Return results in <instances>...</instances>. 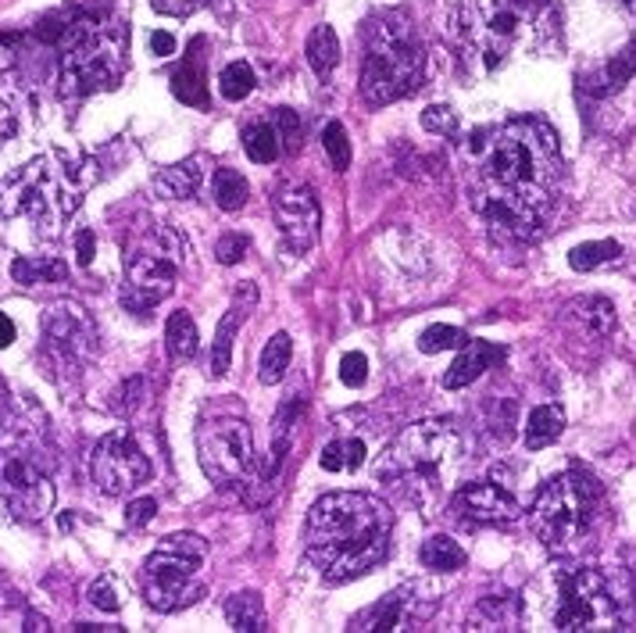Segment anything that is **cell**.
I'll return each mask as SVG.
<instances>
[{
  "mask_svg": "<svg viewBox=\"0 0 636 633\" xmlns=\"http://www.w3.org/2000/svg\"><path fill=\"white\" fill-rule=\"evenodd\" d=\"M472 204L500 237H537L554 212L561 186V151L551 126L511 119L476 129L465 143Z\"/></svg>",
  "mask_w": 636,
  "mask_h": 633,
  "instance_id": "cell-1",
  "label": "cell"
},
{
  "mask_svg": "<svg viewBox=\"0 0 636 633\" xmlns=\"http://www.w3.org/2000/svg\"><path fill=\"white\" fill-rule=\"evenodd\" d=\"M186 258V240L169 226H147L132 237L126 255V287L122 308L132 315H147L169 298L180 283V269Z\"/></svg>",
  "mask_w": 636,
  "mask_h": 633,
  "instance_id": "cell-9",
  "label": "cell"
},
{
  "mask_svg": "<svg viewBox=\"0 0 636 633\" xmlns=\"http://www.w3.org/2000/svg\"><path fill=\"white\" fill-rule=\"evenodd\" d=\"M97 183L94 161H72L57 151H47L22 169L0 175V218H29L40 237H62V229L76 208L83 204V194Z\"/></svg>",
  "mask_w": 636,
  "mask_h": 633,
  "instance_id": "cell-4",
  "label": "cell"
},
{
  "mask_svg": "<svg viewBox=\"0 0 636 633\" xmlns=\"http://www.w3.org/2000/svg\"><path fill=\"white\" fill-rule=\"evenodd\" d=\"M618 258H623V247H618L615 240H586V244L569 251V265L575 272H594V269H601V265L618 261Z\"/></svg>",
  "mask_w": 636,
  "mask_h": 633,
  "instance_id": "cell-35",
  "label": "cell"
},
{
  "mask_svg": "<svg viewBox=\"0 0 636 633\" xmlns=\"http://www.w3.org/2000/svg\"><path fill=\"white\" fill-rule=\"evenodd\" d=\"M43 355L57 376H79L97 355V326L76 301H57L43 315Z\"/></svg>",
  "mask_w": 636,
  "mask_h": 633,
  "instance_id": "cell-14",
  "label": "cell"
},
{
  "mask_svg": "<svg viewBox=\"0 0 636 633\" xmlns=\"http://www.w3.org/2000/svg\"><path fill=\"white\" fill-rule=\"evenodd\" d=\"M11 276L14 283L22 287H47V283H65L68 279V265L62 258H33V255H22L11 261Z\"/></svg>",
  "mask_w": 636,
  "mask_h": 633,
  "instance_id": "cell-22",
  "label": "cell"
},
{
  "mask_svg": "<svg viewBox=\"0 0 636 633\" xmlns=\"http://www.w3.org/2000/svg\"><path fill=\"white\" fill-rule=\"evenodd\" d=\"M451 512L468 523H515L522 515L508 483H497L494 476L457 487L451 494Z\"/></svg>",
  "mask_w": 636,
  "mask_h": 633,
  "instance_id": "cell-17",
  "label": "cell"
},
{
  "mask_svg": "<svg viewBox=\"0 0 636 633\" xmlns=\"http://www.w3.org/2000/svg\"><path fill=\"white\" fill-rule=\"evenodd\" d=\"M14 344V322L0 312V347H11Z\"/></svg>",
  "mask_w": 636,
  "mask_h": 633,
  "instance_id": "cell-52",
  "label": "cell"
},
{
  "mask_svg": "<svg viewBox=\"0 0 636 633\" xmlns=\"http://www.w3.org/2000/svg\"><path fill=\"white\" fill-rule=\"evenodd\" d=\"M339 448H344V469H351V473H354V469L365 462V440H358V437L339 440Z\"/></svg>",
  "mask_w": 636,
  "mask_h": 633,
  "instance_id": "cell-48",
  "label": "cell"
},
{
  "mask_svg": "<svg viewBox=\"0 0 636 633\" xmlns=\"http://www.w3.org/2000/svg\"><path fill=\"white\" fill-rule=\"evenodd\" d=\"M394 512L373 494H325L308 512V558L330 583L376 569L390 548Z\"/></svg>",
  "mask_w": 636,
  "mask_h": 633,
  "instance_id": "cell-2",
  "label": "cell"
},
{
  "mask_svg": "<svg viewBox=\"0 0 636 633\" xmlns=\"http://www.w3.org/2000/svg\"><path fill=\"white\" fill-rule=\"evenodd\" d=\"M226 620L240 633H258L265 630V601L258 591H236L226 601Z\"/></svg>",
  "mask_w": 636,
  "mask_h": 633,
  "instance_id": "cell-28",
  "label": "cell"
},
{
  "mask_svg": "<svg viewBox=\"0 0 636 633\" xmlns=\"http://www.w3.org/2000/svg\"><path fill=\"white\" fill-rule=\"evenodd\" d=\"M25 630H40V633H43V630H51V626H47V620H43V615L29 612V615H25Z\"/></svg>",
  "mask_w": 636,
  "mask_h": 633,
  "instance_id": "cell-53",
  "label": "cell"
},
{
  "mask_svg": "<svg viewBox=\"0 0 636 633\" xmlns=\"http://www.w3.org/2000/svg\"><path fill=\"white\" fill-rule=\"evenodd\" d=\"M601 515V491L583 473H561L537 494L529 512L532 534L554 555H569L590 537Z\"/></svg>",
  "mask_w": 636,
  "mask_h": 633,
  "instance_id": "cell-8",
  "label": "cell"
},
{
  "mask_svg": "<svg viewBox=\"0 0 636 633\" xmlns=\"http://www.w3.org/2000/svg\"><path fill=\"white\" fill-rule=\"evenodd\" d=\"M290 416H293V408L287 405L283 411H279V419H276V444H272V469L279 465V459L287 454V448H290Z\"/></svg>",
  "mask_w": 636,
  "mask_h": 633,
  "instance_id": "cell-46",
  "label": "cell"
},
{
  "mask_svg": "<svg viewBox=\"0 0 636 633\" xmlns=\"http://www.w3.org/2000/svg\"><path fill=\"white\" fill-rule=\"evenodd\" d=\"M276 223L279 233L293 255H308L319 244V226H322V208L315 194L308 186H287L276 194Z\"/></svg>",
  "mask_w": 636,
  "mask_h": 633,
  "instance_id": "cell-16",
  "label": "cell"
},
{
  "mask_svg": "<svg viewBox=\"0 0 636 633\" xmlns=\"http://www.w3.org/2000/svg\"><path fill=\"white\" fill-rule=\"evenodd\" d=\"M569 315L580 322L586 336L604 341V336L615 333V304L608 298H580L569 304Z\"/></svg>",
  "mask_w": 636,
  "mask_h": 633,
  "instance_id": "cell-23",
  "label": "cell"
},
{
  "mask_svg": "<svg viewBox=\"0 0 636 633\" xmlns=\"http://www.w3.org/2000/svg\"><path fill=\"white\" fill-rule=\"evenodd\" d=\"M561 430H565V411H561L558 405L532 408L529 419H526V448L540 451L547 444H554V440L561 437Z\"/></svg>",
  "mask_w": 636,
  "mask_h": 633,
  "instance_id": "cell-25",
  "label": "cell"
},
{
  "mask_svg": "<svg viewBox=\"0 0 636 633\" xmlns=\"http://www.w3.org/2000/svg\"><path fill=\"white\" fill-rule=\"evenodd\" d=\"M158 515V502L154 497H137V502H129V508H126V526L129 529H140V526H147Z\"/></svg>",
  "mask_w": 636,
  "mask_h": 633,
  "instance_id": "cell-45",
  "label": "cell"
},
{
  "mask_svg": "<svg viewBox=\"0 0 636 633\" xmlns=\"http://www.w3.org/2000/svg\"><path fill=\"white\" fill-rule=\"evenodd\" d=\"M201 183H204V158L194 154L186 161H175L169 169H161L151 186H154V194L165 201H186L197 194Z\"/></svg>",
  "mask_w": 636,
  "mask_h": 633,
  "instance_id": "cell-20",
  "label": "cell"
},
{
  "mask_svg": "<svg viewBox=\"0 0 636 633\" xmlns=\"http://www.w3.org/2000/svg\"><path fill=\"white\" fill-rule=\"evenodd\" d=\"M497 358H500V347L486 344V341H472V336H468V344L462 347V355H457L451 369L443 373V387H448V390L468 387V383H476Z\"/></svg>",
  "mask_w": 636,
  "mask_h": 633,
  "instance_id": "cell-19",
  "label": "cell"
},
{
  "mask_svg": "<svg viewBox=\"0 0 636 633\" xmlns=\"http://www.w3.org/2000/svg\"><path fill=\"white\" fill-rule=\"evenodd\" d=\"M204 4H208V0H151V8L158 14H172V19H186V14H194Z\"/></svg>",
  "mask_w": 636,
  "mask_h": 633,
  "instance_id": "cell-47",
  "label": "cell"
},
{
  "mask_svg": "<svg viewBox=\"0 0 636 633\" xmlns=\"http://www.w3.org/2000/svg\"><path fill=\"white\" fill-rule=\"evenodd\" d=\"M276 129H279V140H283V147H290V151H298L301 147V119L293 108H279L276 111Z\"/></svg>",
  "mask_w": 636,
  "mask_h": 633,
  "instance_id": "cell-42",
  "label": "cell"
},
{
  "mask_svg": "<svg viewBox=\"0 0 636 633\" xmlns=\"http://www.w3.org/2000/svg\"><path fill=\"white\" fill-rule=\"evenodd\" d=\"M94 251H97L94 229H79V233H76V258H79V265H90V261H94Z\"/></svg>",
  "mask_w": 636,
  "mask_h": 633,
  "instance_id": "cell-50",
  "label": "cell"
},
{
  "mask_svg": "<svg viewBox=\"0 0 636 633\" xmlns=\"http://www.w3.org/2000/svg\"><path fill=\"white\" fill-rule=\"evenodd\" d=\"M543 620L551 630H618V605L597 569H558L543 580Z\"/></svg>",
  "mask_w": 636,
  "mask_h": 633,
  "instance_id": "cell-11",
  "label": "cell"
},
{
  "mask_svg": "<svg viewBox=\"0 0 636 633\" xmlns=\"http://www.w3.org/2000/svg\"><path fill=\"white\" fill-rule=\"evenodd\" d=\"M212 197H215V204L222 212H240L247 204V197H250V186L236 169H218L212 175Z\"/></svg>",
  "mask_w": 636,
  "mask_h": 633,
  "instance_id": "cell-33",
  "label": "cell"
},
{
  "mask_svg": "<svg viewBox=\"0 0 636 633\" xmlns=\"http://www.w3.org/2000/svg\"><path fill=\"white\" fill-rule=\"evenodd\" d=\"M465 437L448 419H422L397 433L376 459V480L401 491L422 515L451 502L457 476L465 473Z\"/></svg>",
  "mask_w": 636,
  "mask_h": 633,
  "instance_id": "cell-3",
  "label": "cell"
},
{
  "mask_svg": "<svg viewBox=\"0 0 636 633\" xmlns=\"http://www.w3.org/2000/svg\"><path fill=\"white\" fill-rule=\"evenodd\" d=\"M258 301V290L255 283H244L240 293H236V301L226 315H222L218 330H215V344H212V376H226L229 365H233V344H236V333H240V326L247 322V312L255 308Z\"/></svg>",
  "mask_w": 636,
  "mask_h": 633,
  "instance_id": "cell-18",
  "label": "cell"
},
{
  "mask_svg": "<svg viewBox=\"0 0 636 633\" xmlns=\"http://www.w3.org/2000/svg\"><path fill=\"white\" fill-rule=\"evenodd\" d=\"M419 558H422V566L433 572H457L465 566V548L448 534H433V537H425Z\"/></svg>",
  "mask_w": 636,
  "mask_h": 633,
  "instance_id": "cell-27",
  "label": "cell"
},
{
  "mask_svg": "<svg viewBox=\"0 0 636 633\" xmlns=\"http://www.w3.org/2000/svg\"><path fill=\"white\" fill-rule=\"evenodd\" d=\"M62 97L83 100L115 90L126 76V25L100 22L90 14L68 22L62 36Z\"/></svg>",
  "mask_w": 636,
  "mask_h": 633,
  "instance_id": "cell-6",
  "label": "cell"
},
{
  "mask_svg": "<svg viewBox=\"0 0 636 633\" xmlns=\"http://www.w3.org/2000/svg\"><path fill=\"white\" fill-rule=\"evenodd\" d=\"M319 462H322L325 473H339V469H344V448H339V440H333V444L322 448Z\"/></svg>",
  "mask_w": 636,
  "mask_h": 633,
  "instance_id": "cell-49",
  "label": "cell"
},
{
  "mask_svg": "<svg viewBox=\"0 0 636 633\" xmlns=\"http://www.w3.org/2000/svg\"><path fill=\"white\" fill-rule=\"evenodd\" d=\"M543 14V0H465L462 43L483 57L486 68H497Z\"/></svg>",
  "mask_w": 636,
  "mask_h": 633,
  "instance_id": "cell-12",
  "label": "cell"
},
{
  "mask_svg": "<svg viewBox=\"0 0 636 633\" xmlns=\"http://www.w3.org/2000/svg\"><path fill=\"white\" fill-rule=\"evenodd\" d=\"M165 347H169V358H172V362H190V358L197 355L201 336H197L194 319H190L186 312L169 315V322H165Z\"/></svg>",
  "mask_w": 636,
  "mask_h": 633,
  "instance_id": "cell-30",
  "label": "cell"
},
{
  "mask_svg": "<svg viewBox=\"0 0 636 633\" xmlns=\"http://www.w3.org/2000/svg\"><path fill=\"white\" fill-rule=\"evenodd\" d=\"M218 86H222V97H226V100H247L258 86L255 68H250L247 62H233V65L222 68Z\"/></svg>",
  "mask_w": 636,
  "mask_h": 633,
  "instance_id": "cell-37",
  "label": "cell"
},
{
  "mask_svg": "<svg viewBox=\"0 0 636 633\" xmlns=\"http://www.w3.org/2000/svg\"><path fill=\"white\" fill-rule=\"evenodd\" d=\"M244 151L250 161H258V165H272L283 151V140H279V129L269 126V122H255L244 129Z\"/></svg>",
  "mask_w": 636,
  "mask_h": 633,
  "instance_id": "cell-32",
  "label": "cell"
},
{
  "mask_svg": "<svg viewBox=\"0 0 636 633\" xmlns=\"http://www.w3.org/2000/svg\"><path fill=\"white\" fill-rule=\"evenodd\" d=\"M308 65H312V72L319 79H330L333 68L339 65V40H336V29L333 25H315L312 36H308Z\"/></svg>",
  "mask_w": 636,
  "mask_h": 633,
  "instance_id": "cell-24",
  "label": "cell"
},
{
  "mask_svg": "<svg viewBox=\"0 0 636 633\" xmlns=\"http://www.w3.org/2000/svg\"><path fill=\"white\" fill-rule=\"evenodd\" d=\"M197 47H201V43H194L190 54H186V62L172 72V94L190 108H208V72L201 68Z\"/></svg>",
  "mask_w": 636,
  "mask_h": 633,
  "instance_id": "cell-21",
  "label": "cell"
},
{
  "mask_svg": "<svg viewBox=\"0 0 636 633\" xmlns=\"http://www.w3.org/2000/svg\"><path fill=\"white\" fill-rule=\"evenodd\" d=\"M201 469L218 491L244 487L255 473V437L250 426L236 416H212L197 430Z\"/></svg>",
  "mask_w": 636,
  "mask_h": 633,
  "instance_id": "cell-13",
  "label": "cell"
},
{
  "mask_svg": "<svg viewBox=\"0 0 636 633\" xmlns=\"http://www.w3.org/2000/svg\"><path fill=\"white\" fill-rule=\"evenodd\" d=\"M247 247H250V240L244 237V233H226V237L215 244V258L222 265H236L247 255Z\"/></svg>",
  "mask_w": 636,
  "mask_h": 633,
  "instance_id": "cell-44",
  "label": "cell"
},
{
  "mask_svg": "<svg viewBox=\"0 0 636 633\" xmlns=\"http://www.w3.org/2000/svg\"><path fill=\"white\" fill-rule=\"evenodd\" d=\"M339 379H344L347 387H365L368 358L362 355V351H351V355H344V362H339Z\"/></svg>",
  "mask_w": 636,
  "mask_h": 633,
  "instance_id": "cell-43",
  "label": "cell"
},
{
  "mask_svg": "<svg viewBox=\"0 0 636 633\" xmlns=\"http://www.w3.org/2000/svg\"><path fill=\"white\" fill-rule=\"evenodd\" d=\"M208 544L197 534H172L143 562V601L154 612H180L204 598Z\"/></svg>",
  "mask_w": 636,
  "mask_h": 633,
  "instance_id": "cell-10",
  "label": "cell"
},
{
  "mask_svg": "<svg viewBox=\"0 0 636 633\" xmlns=\"http://www.w3.org/2000/svg\"><path fill=\"white\" fill-rule=\"evenodd\" d=\"M322 147H325V154H330L333 161V169L336 172H344L351 165V140H347V132L339 122H330L322 132Z\"/></svg>",
  "mask_w": 636,
  "mask_h": 633,
  "instance_id": "cell-40",
  "label": "cell"
},
{
  "mask_svg": "<svg viewBox=\"0 0 636 633\" xmlns=\"http://www.w3.org/2000/svg\"><path fill=\"white\" fill-rule=\"evenodd\" d=\"M519 601L515 598H483L476 615H472V626L468 630H515V623H519Z\"/></svg>",
  "mask_w": 636,
  "mask_h": 633,
  "instance_id": "cell-29",
  "label": "cell"
},
{
  "mask_svg": "<svg viewBox=\"0 0 636 633\" xmlns=\"http://www.w3.org/2000/svg\"><path fill=\"white\" fill-rule=\"evenodd\" d=\"M86 601H90L94 609L100 612H118L122 609V587H118V580L111 577V572H100V577L86 587Z\"/></svg>",
  "mask_w": 636,
  "mask_h": 633,
  "instance_id": "cell-38",
  "label": "cell"
},
{
  "mask_svg": "<svg viewBox=\"0 0 636 633\" xmlns=\"http://www.w3.org/2000/svg\"><path fill=\"white\" fill-rule=\"evenodd\" d=\"M290 358H293V341H290V333H276L272 341L265 344V351H261L258 379H261V383H269V387H276V383L287 376Z\"/></svg>",
  "mask_w": 636,
  "mask_h": 633,
  "instance_id": "cell-31",
  "label": "cell"
},
{
  "mask_svg": "<svg viewBox=\"0 0 636 633\" xmlns=\"http://www.w3.org/2000/svg\"><path fill=\"white\" fill-rule=\"evenodd\" d=\"M22 119V86L14 76H0V143L19 132Z\"/></svg>",
  "mask_w": 636,
  "mask_h": 633,
  "instance_id": "cell-36",
  "label": "cell"
},
{
  "mask_svg": "<svg viewBox=\"0 0 636 633\" xmlns=\"http://www.w3.org/2000/svg\"><path fill=\"white\" fill-rule=\"evenodd\" d=\"M626 8H629V11H636V0H626Z\"/></svg>",
  "mask_w": 636,
  "mask_h": 633,
  "instance_id": "cell-54",
  "label": "cell"
},
{
  "mask_svg": "<svg viewBox=\"0 0 636 633\" xmlns=\"http://www.w3.org/2000/svg\"><path fill=\"white\" fill-rule=\"evenodd\" d=\"M425 54L405 19H379L368 25V47L362 65V97L373 108L394 105L419 90Z\"/></svg>",
  "mask_w": 636,
  "mask_h": 633,
  "instance_id": "cell-7",
  "label": "cell"
},
{
  "mask_svg": "<svg viewBox=\"0 0 636 633\" xmlns=\"http://www.w3.org/2000/svg\"><path fill=\"white\" fill-rule=\"evenodd\" d=\"M422 126L436 137H457V111L448 105H433L422 111Z\"/></svg>",
  "mask_w": 636,
  "mask_h": 633,
  "instance_id": "cell-41",
  "label": "cell"
},
{
  "mask_svg": "<svg viewBox=\"0 0 636 633\" xmlns=\"http://www.w3.org/2000/svg\"><path fill=\"white\" fill-rule=\"evenodd\" d=\"M54 444L47 426L22 411L0 416V497L22 523L47 519L54 508Z\"/></svg>",
  "mask_w": 636,
  "mask_h": 633,
  "instance_id": "cell-5",
  "label": "cell"
},
{
  "mask_svg": "<svg viewBox=\"0 0 636 633\" xmlns=\"http://www.w3.org/2000/svg\"><path fill=\"white\" fill-rule=\"evenodd\" d=\"M90 476L108 497H122L143 487V483L154 476V465L137 444V437L129 430H115L97 444L90 459Z\"/></svg>",
  "mask_w": 636,
  "mask_h": 633,
  "instance_id": "cell-15",
  "label": "cell"
},
{
  "mask_svg": "<svg viewBox=\"0 0 636 633\" xmlns=\"http://www.w3.org/2000/svg\"><path fill=\"white\" fill-rule=\"evenodd\" d=\"M465 344H468V336L457 326H429L419 336V351H422V355H440V351L465 347Z\"/></svg>",
  "mask_w": 636,
  "mask_h": 633,
  "instance_id": "cell-39",
  "label": "cell"
},
{
  "mask_svg": "<svg viewBox=\"0 0 636 633\" xmlns=\"http://www.w3.org/2000/svg\"><path fill=\"white\" fill-rule=\"evenodd\" d=\"M151 54H158V57L175 54V36L165 33V29H154V33H151Z\"/></svg>",
  "mask_w": 636,
  "mask_h": 633,
  "instance_id": "cell-51",
  "label": "cell"
},
{
  "mask_svg": "<svg viewBox=\"0 0 636 633\" xmlns=\"http://www.w3.org/2000/svg\"><path fill=\"white\" fill-rule=\"evenodd\" d=\"M405 609H408L405 591L387 594V598L379 601V605H373V609H365V612L354 615L351 630H397V626L405 623Z\"/></svg>",
  "mask_w": 636,
  "mask_h": 633,
  "instance_id": "cell-26",
  "label": "cell"
},
{
  "mask_svg": "<svg viewBox=\"0 0 636 633\" xmlns=\"http://www.w3.org/2000/svg\"><path fill=\"white\" fill-rule=\"evenodd\" d=\"M636 72V43H629V47L615 57V62L604 68V72H597L594 79L586 83V90L594 94V97H604V94H615L618 86L623 83H629V76Z\"/></svg>",
  "mask_w": 636,
  "mask_h": 633,
  "instance_id": "cell-34",
  "label": "cell"
}]
</instances>
